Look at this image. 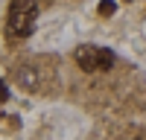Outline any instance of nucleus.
I'll return each mask as SVG.
<instances>
[{
	"label": "nucleus",
	"mask_w": 146,
	"mask_h": 140,
	"mask_svg": "<svg viewBox=\"0 0 146 140\" xmlns=\"http://www.w3.org/2000/svg\"><path fill=\"white\" fill-rule=\"evenodd\" d=\"M76 64L82 70H88V73H96V70H102V50L94 44H82L76 50Z\"/></svg>",
	"instance_id": "2"
},
{
	"label": "nucleus",
	"mask_w": 146,
	"mask_h": 140,
	"mask_svg": "<svg viewBox=\"0 0 146 140\" xmlns=\"http://www.w3.org/2000/svg\"><path fill=\"white\" fill-rule=\"evenodd\" d=\"M35 18H38L35 0H12V6H9V32L15 38H29L35 32Z\"/></svg>",
	"instance_id": "1"
},
{
	"label": "nucleus",
	"mask_w": 146,
	"mask_h": 140,
	"mask_svg": "<svg viewBox=\"0 0 146 140\" xmlns=\"http://www.w3.org/2000/svg\"><path fill=\"white\" fill-rule=\"evenodd\" d=\"M114 12H117V3H114V0H102V3H100V15H114Z\"/></svg>",
	"instance_id": "3"
},
{
	"label": "nucleus",
	"mask_w": 146,
	"mask_h": 140,
	"mask_svg": "<svg viewBox=\"0 0 146 140\" xmlns=\"http://www.w3.org/2000/svg\"><path fill=\"white\" fill-rule=\"evenodd\" d=\"M0 99H9V85L6 82H0Z\"/></svg>",
	"instance_id": "4"
}]
</instances>
